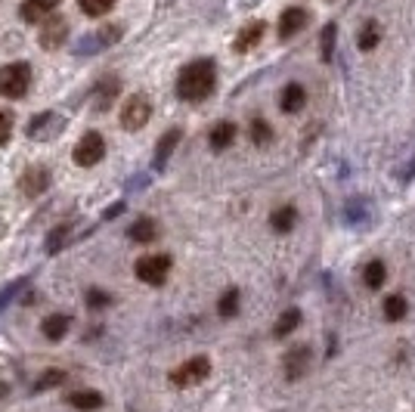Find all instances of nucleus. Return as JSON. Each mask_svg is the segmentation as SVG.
Listing matches in <instances>:
<instances>
[{
    "label": "nucleus",
    "mask_w": 415,
    "mask_h": 412,
    "mask_svg": "<svg viewBox=\"0 0 415 412\" xmlns=\"http://www.w3.org/2000/svg\"><path fill=\"white\" fill-rule=\"evenodd\" d=\"M214 87H217V68L211 59H196V63L183 65V72L177 75V97L186 102L208 99Z\"/></svg>",
    "instance_id": "obj_1"
},
{
    "label": "nucleus",
    "mask_w": 415,
    "mask_h": 412,
    "mask_svg": "<svg viewBox=\"0 0 415 412\" xmlns=\"http://www.w3.org/2000/svg\"><path fill=\"white\" fill-rule=\"evenodd\" d=\"M31 87V65L28 63H10L0 68V93L6 99H22Z\"/></svg>",
    "instance_id": "obj_2"
},
{
    "label": "nucleus",
    "mask_w": 415,
    "mask_h": 412,
    "mask_svg": "<svg viewBox=\"0 0 415 412\" xmlns=\"http://www.w3.org/2000/svg\"><path fill=\"white\" fill-rule=\"evenodd\" d=\"M152 118V102L146 93H133V97H127L124 109H121V127L124 131H140V127H146Z\"/></svg>",
    "instance_id": "obj_3"
},
{
    "label": "nucleus",
    "mask_w": 415,
    "mask_h": 412,
    "mask_svg": "<svg viewBox=\"0 0 415 412\" xmlns=\"http://www.w3.org/2000/svg\"><path fill=\"white\" fill-rule=\"evenodd\" d=\"M106 156V140H103V134H96V131H90V134H84L78 146H74V152H72V158H74V165H81V168H93V165H99Z\"/></svg>",
    "instance_id": "obj_4"
},
{
    "label": "nucleus",
    "mask_w": 415,
    "mask_h": 412,
    "mask_svg": "<svg viewBox=\"0 0 415 412\" xmlns=\"http://www.w3.org/2000/svg\"><path fill=\"white\" fill-rule=\"evenodd\" d=\"M208 375H211V359L208 357H192V359H186L180 369L171 372V384L174 388H192V384L205 381Z\"/></svg>",
    "instance_id": "obj_5"
},
{
    "label": "nucleus",
    "mask_w": 415,
    "mask_h": 412,
    "mask_svg": "<svg viewBox=\"0 0 415 412\" xmlns=\"http://www.w3.org/2000/svg\"><path fill=\"white\" fill-rule=\"evenodd\" d=\"M137 279L146 282V286H162L171 273V257L167 254H149V257H140L137 261Z\"/></svg>",
    "instance_id": "obj_6"
},
{
    "label": "nucleus",
    "mask_w": 415,
    "mask_h": 412,
    "mask_svg": "<svg viewBox=\"0 0 415 412\" xmlns=\"http://www.w3.org/2000/svg\"><path fill=\"white\" fill-rule=\"evenodd\" d=\"M118 38H121V25H106V28H99L96 34H87V38H81L78 44H74V50H78V53H93V50L112 47Z\"/></svg>",
    "instance_id": "obj_7"
},
{
    "label": "nucleus",
    "mask_w": 415,
    "mask_h": 412,
    "mask_svg": "<svg viewBox=\"0 0 415 412\" xmlns=\"http://www.w3.org/2000/svg\"><path fill=\"white\" fill-rule=\"evenodd\" d=\"M65 38H69V22H65L62 16H47L44 28H40V47H44V50H56Z\"/></svg>",
    "instance_id": "obj_8"
},
{
    "label": "nucleus",
    "mask_w": 415,
    "mask_h": 412,
    "mask_svg": "<svg viewBox=\"0 0 415 412\" xmlns=\"http://www.w3.org/2000/svg\"><path fill=\"white\" fill-rule=\"evenodd\" d=\"M62 127H65V121L56 115V112H44V115H38L35 121L28 124V134L35 136V140H53Z\"/></svg>",
    "instance_id": "obj_9"
},
{
    "label": "nucleus",
    "mask_w": 415,
    "mask_h": 412,
    "mask_svg": "<svg viewBox=\"0 0 415 412\" xmlns=\"http://www.w3.org/2000/svg\"><path fill=\"white\" fill-rule=\"evenodd\" d=\"M307 22H310V13L307 10H301V6H289V10L279 16V38H282V40L294 38V34H298Z\"/></svg>",
    "instance_id": "obj_10"
},
{
    "label": "nucleus",
    "mask_w": 415,
    "mask_h": 412,
    "mask_svg": "<svg viewBox=\"0 0 415 412\" xmlns=\"http://www.w3.org/2000/svg\"><path fill=\"white\" fill-rule=\"evenodd\" d=\"M19 186H22L25 195H31V199H35V195H40V193H44L47 186H50V170H47L44 165H31V168L22 174Z\"/></svg>",
    "instance_id": "obj_11"
},
{
    "label": "nucleus",
    "mask_w": 415,
    "mask_h": 412,
    "mask_svg": "<svg viewBox=\"0 0 415 412\" xmlns=\"http://www.w3.org/2000/svg\"><path fill=\"white\" fill-rule=\"evenodd\" d=\"M304 106H307V90H304L298 81L285 84V87H282V97H279V109H282L285 115H294V112H301Z\"/></svg>",
    "instance_id": "obj_12"
},
{
    "label": "nucleus",
    "mask_w": 415,
    "mask_h": 412,
    "mask_svg": "<svg viewBox=\"0 0 415 412\" xmlns=\"http://www.w3.org/2000/svg\"><path fill=\"white\" fill-rule=\"evenodd\" d=\"M59 6V0H25L19 6L22 22H44L47 16H53Z\"/></svg>",
    "instance_id": "obj_13"
},
{
    "label": "nucleus",
    "mask_w": 415,
    "mask_h": 412,
    "mask_svg": "<svg viewBox=\"0 0 415 412\" xmlns=\"http://www.w3.org/2000/svg\"><path fill=\"white\" fill-rule=\"evenodd\" d=\"M264 31H267V25L260 22V19H258V22H248V25H245V28H242L239 34H236V44H233V50H236V53H248V50H254V47L260 44Z\"/></svg>",
    "instance_id": "obj_14"
},
{
    "label": "nucleus",
    "mask_w": 415,
    "mask_h": 412,
    "mask_svg": "<svg viewBox=\"0 0 415 412\" xmlns=\"http://www.w3.org/2000/svg\"><path fill=\"white\" fill-rule=\"evenodd\" d=\"M307 363H310V350L307 347H294L289 350V357H285V379L289 381H298L304 372H307Z\"/></svg>",
    "instance_id": "obj_15"
},
{
    "label": "nucleus",
    "mask_w": 415,
    "mask_h": 412,
    "mask_svg": "<svg viewBox=\"0 0 415 412\" xmlns=\"http://www.w3.org/2000/svg\"><path fill=\"white\" fill-rule=\"evenodd\" d=\"M69 329H72V316L69 313H50L47 320L40 322V332H44V338H50V341H62Z\"/></svg>",
    "instance_id": "obj_16"
},
{
    "label": "nucleus",
    "mask_w": 415,
    "mask_h": 412,
    "mask_svg": "<svg viewBox=\"0 0 415 412\" xmlns=\"http://www.w3.org/2000/svg\"><path fill=\"white\" fill-rule=\"evenodd\" d=\"M233 140H236V124L233 121H217L214 127H211V134H208V143H211V149L214 152L230 149Z\"/></svg>",
    "instance_id": "obj_17"
},
{
    "label": "nucleus",
    "mask_w": 415,
    "mask_h": 412,
    "mask_svg": "<svg viewBox=\"0 0 415 412\" xmlns=\"http://www.w3.org/2000/svg\"><path fill=\"white\" fill-rule=\"evenodd\" d=\"M180 136H183V131L180 127H171L162 140H158V146H155V168L162 170L165 165H167V158H171V152L177 149V143H180Z\"/></svg>",
    "instance_id": "obj_18"
},
{
    "label": "nucleus",
    "mask_w": 415,
    "mask_h": 412,
    "mask_svg": "<svg viewBox=\"0 0 415 412\" xmlns=\"http://www.w3.org/2000/svg\"><path fill=\"white\" fill-rule=\"evenodd\" d=\"M294 223H298V211H294L292 205L273 208V214H270V227H273L276 233H292Z\"/></svg>",
    "instance_id": "obj_19"
},
{
    "label": "nucleus",
    "mask_w": 415,
    "mask_h": 412,
    "mask_svg": "<svg viewBox=\"0 0 415 412\" xmlns=\"http://www.w3.org/2000/svg\"><path fill=\"white\" fill-rule=\"evenodd\" d=\"M127 236H131L133 242H140V245L155 242V239H158V223L149 220V217H140V220H133V227L127 229Z\"/></svg>",
    "instance_id": "obj_20"
},
{
    "label": "nucleus",
    "mask_w": 415,
    "mask_h": 412,
    "mask_svg": "<svg viewBox=\"0 0 415 412\" xmlns=\"http://www.w3.org/2000/svg\"><path fill=\"white\" fill-rule=\"evenodd\" d=\"M118 90H121V81H118V78H106V81H99L96 97H93V106H96L99 112H106V109L115 102Z\"/></svg>",
    "instance_id": "obj_21"
},
{
    "label": "nucleus",
    "mask_w": 415,
    "mask_h": 412,
    "mask_svg": "<svg viewBox=\"0 0 415 412\" xmlns=\"http://www.w3.org/2000/svg\"><path fill=\"white\" fill-rule=\"evenodd\" d=\"M65 400H69V406L81 409V412H93V409L103 406V394H96V391H74Z\"/></svg>",
    "instance_id": "obj_22"
},
{
    "label": "nucleus",
    "mask_w": 415,
    "mask_h": 412,
    "mask_svg": "<svg viewBox=\"0 0 415 412\" xmlns=\"http://www.w3.org/2000/svg\"><path fill=\"white\" fill-rule=\"evenodd\" d=\"M298 325H301V310H298V307H292V310H285V313L276 320L273 335H276V338H289V335L298 329Z\"/></svg>",
    "instance_id": "obj_23"
},
{
    "label": "nucleus",
    "mask_w": 415,
    "mask_h": 412,
    "mask_svg": "<svg viewBox=\"0 0 415 412\" xmlns=\"http://www.w3.org/2000/svg\"><path fill=\"white\" fill-rule=\"evenodd\" d=\"M406 313H409V304H406L403 295H387V298H384V316H387L391 322L406 320Z\"/></svg>",
    "instance_id": "obj_24"
},
{
    "label": "nucleus",
    "mask_w": 415,
    "mask_h": 412,
    "mask_svg": "<svg viewBox=\"0 0 415 412\" xmlns=\"http://www.w3.org/2000/svg\"><path fill=\"white\" fill-rule=\"evenodd\" d=\"M387 279V267L381 261H369L366 270H363V282H366V288H381Z\"/></svg>",
    "instance_id": "obj_25"
},
{
    "label": "nucleus",
    "mask_w": 415,
    "mask_h": 412,
    "mask_svg": "<svg viewBox=\"0 0 415 412\" xmlns=\"http://www.w3.org/2000/svg\"><path fill=\"white\" fill-rule=\"evenodd\" d=\"M217 313L223 316V320H230V316L239 313V288H226L223 295H220V301H217Z\"/></svg>",
    "instance_id": "obj_26"
},
{
    "label": "nucleus",
    "mask_w": 415,
    "mask_h": 412,
    "mask_svg": "<svg viewBox=\"0 0 415 412\" xmlns=\"http://www.w3.org/2000/svg\"><path fill=\"white\" fill-rule=\"evenodd\" d=\"M248 136H251V143L254 146H267L270 140H273V127H270L264 118H251V124H248Z\"/></svg>",
    "instance_id": "obj_27"
},
{
    "label": "nucleus",
    "mask_w": 415,
    "mask_h": 412,
    "mask_svg": "<svg viewBox=\"0 0 415 412\" xmlns=\"http://www.w3.org/2000/svg\"><path fill=\"white\" fill-rule=\"evenodd\" d=\"M335 38H338V25L328 22L323 34H319V53H323V63H332V50H335Z\"/></svg>",
    "instance_id": "obj_28"
},
{
    "label": "nucleus",
    "mask_w": 415,
    "mask_h": 412,
    "mask_svg": "<svg viewBox=\"0 0 415 412\" xmlns=\"http://www.w3.org/2000/svg\"><path fill=\"white\" fill-rule=\"evenodd\" d=\"M378 40H381V28H378V22H366V25H363V31H360V38H357L360 50H375V47H378Z\"/></svg>",
    "instance_id": "obj_29"
},
{
    "label": "nucleus",
    "mask_w": 415,
    "mask_h": 412,
    "mask_svg": "<svg viewBox=\"0 0 415 412\" xmlns=\"http://www.w3.org/2000/svg\"><path fill=\"white\" fill-rule=\"evenodd\" d=\"M78 4L87 16H106L115 6V0H78Z\"/></svg>",
    "instance_id": "obj_30"
},
{
    "label": "nucleus",
    "mask_w": 415,
    "mask_h": 412,
    "mask_svg": "<svg viewBox=\"0 0 415 412\" xmlns=\"http://www.w3.org/2000/svg\"><path fill=\"white\" fill-rule=\"evenodd\" d=\"M72 233V227L69 223H65V227H59V229H53V233H50V239H47V251L53 254V251H59V248L65 245V236Z\"/></svg>",
    "instance_id": "obj_31"
},
{
    "label": "nucleus",
    "mask_w": 415,
    "mask_h": 412,
    "mask_svg": "<svg viewBox=\"0 0 415 412\" xmlns=\"http://www.w3.org/2000/svg\"><path fill=\"white\" fill-rule=\"evenodd\" d=\"M13 136V112L0 109V146H6Z\"/></svg>",
    "instance_id": "obj_32"
},
{
    "label": "nucleus",
    "mask_w": 415,
    "mask_h": 412,
    "mask_svg": "<svg viewBox=\"0 0 415 412\" xmlns=\"http://www.w3.org/2000/svg\"><path fill=\"white\" fill-rule=\"evenodd\" d=\"M59 381H65V372H59V369H50V372H44V375L38 379L35 391H47L50 384H59Z\"/></svg>",
    "instance_id": "obj_33"
},
{
    "label": "nucleus",
    "mask_w": 415,
    "mask_h": 412,
    "mask_svg": "<svg viewBox=\"0 0 415 412\" xmlns=\"http://www.w3.org/2000/svg\"><path fill=\"white\" fill-rule=\"evenodd\" d=\"M109 304H112V298H109L106 291H96V288L87 291V307L90 310H96V307H109Z\"/></svg>",
    "instance_id": "obj_34"
},
{
    "label": "nucleus",
    "mask_w": 415,
    "mask_h": 412,
    "mask_svg": "<svg viewBox=\"0 0 415 412\" xmlns=\"http://www.w3.org/2000/svg\"><path fill=\"white\" fill-rule=\"evenodd\" d=\"M347 220H350V223H363V220H366V214H363V202L360 205L357 202L347 205Z\"/></svg>",
    "instance_id": "obj_35"
},
{
    "label": "nucleus",
    "mask_w": 415,
    "mask_h": 412,
    "mask_svg": "<svg viewBox=\"0 0 415 412\" xmlns=\"http://www.w3.org/2000/svg\"><path fill=\"white\" fill-rule=\"evenodd\" d=\"M22 288V282H16V286H10V288H6V295L4 298H0V307H6V301H10V298L16 295V291H19Z\"/></svg>",
    "instance_id": "obj_36"
},
{
    "label": "nucleus",
    "mask_w": 415,
    "mask_h": 412,
    "mask_svg": "<svg viewBox=\"0 0 415 412\" xmlns=\"http://www.w3.org/2000/svg\"><path fill=\"white\" fill-rule=\"evenodd\" d=\"M121 208H124V202H118V205H112V208L106 211V220H112V217H118L121 214Z\"/></svg>",
    "instance_id": "obj_37"
}]
</instances>
